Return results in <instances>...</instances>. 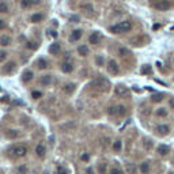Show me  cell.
Returning a JSON list of instances; mask_svg holds the SVG:
<instances>
[{"label":"cell","mask_w":174,"mask_h":174,"mask_svg":"<svg viewBox=\"0 0 174 174\" xmlns=\"http://www.w3.org/2000/svg\"><path fill=\"white\" fill-rule=\"evenodd\" d=\"M132 29V23L129 22V20H124V22H120L117 25H113L109 27V30L114 34H121V33H126L129 30Z\"/></svg>","instance_id":"cell-1"},{"label":"cell","mask_w":174,"mask_h":174,"mask_svg":"<svg viewBox=\"0 0 174 174\" xmlns=\"http://www.w3.org/2000/svg\"><path fill=\"white\" fill-rule=\"evenodd\" d=\"M8 151H10V154L12 155L14 158H23V156H26V154H27V148H26V145H22V144L12 145Z\"/></svg>","instance_id":"cell-2"},{"label":"cell","mask_w":174,"mask_h":174,"mask_svg":"<svg viewBox=\"0 0 174 174\" xmlns=\"http://www.w3.org/2000/svg\"><path fill=\"white\" fill-rule=\"evenodd\" d=\"M93 86H95L98 90H101V91H107L110 88L109 80L105 79V77H98V79H95V80L93 82Z\"/></svg>","instance_id":"cell-3"},{"label":"cell","mask_w":174,"mask_h":174,"mask_svg":"<svg viewBox=\"0 0 174 174\" xmlns=\"http://www.w3.org/2000/svg\"><path fill=\"white\" fill-rule=\"evenodd\" d=\"M126 112L125 106H112L107 109V113H109L110 116H124Z\"/></svg>","instance_id":"cell-4"},{"label":"cell","mask_w":174,"mask_h":174,"mask_svg":"<svg viewBox=\"0 0 174 174\" xmlns=\"http://www.w3.org/2000/svg\"><path fill=\"white\" fill-rule=\"evenodd\" d=\"M170 7H171V4L169 0H158V1L155 3V8L159 11H167Z\"/></svg>","instance_id":"cell-5"},{"label":"cell","mask_w":174,"mask_h":174,"mask_svg":"<svg viewBox=\"0 0 174 174\" xmlns=\"http://www.w3.org/2000/svg\"><path fill=\"white\" fill-rule=\"evenodd\" d=\"M107 71L112 75H117L120 72V67L116 60H109V63H107Z\"/></svg>","instance_id":"cell-6"},{"label":"cell","mask_w":174,"mask_h":174,"mask_svg":"<svg viewBox=\"0 0 174 174\" xmlns=\"http://www.w3.org/2000/svg\"><path fill=\"white\" fill-rule=\"evenodd\" d=\"M116 95L120 98H125L129 95V90L125 86H121V84H120V86L116 87Z\"/></svg>","instance_id":"cell-7"},{"label":"cell","mask_w":174,"mask_h":174,"mask_svg":"<svg viewBox=\"0 0 174 174\" xmlns=\"http://www.w3.org/2000/svg\"><path fill=\"white\" fill-rule=\"evenodd\" d=\"M15 68H16V64L14 61L6 63V64L1 67V72H3V74H6V75H8V74H11V72L15 71Z\"/></svg>","instance_id":"cell-8"},{"label":"cell","mask_w":174,"mask_h":174,"mask_svg":"<svg viewBox=\"0 0 174 174\" xmlns=\"http://www.w3.org/2000/svg\"><path fill=\"white\" fill-rule=\"evenodd\" d=\"M33 77H34V72H33L31 69H26V71L22 74L20 80H22V83H29V82L33 80Z\"/></svg>","instance_id":"cell-9"},{"label":"cell","mask_w":174,"mask_h":174,"mask_svg":"<svg viewBox=\"0 0 174 174\" xmlns=\"http://www.w3.org/2000/svg\"><path fill=\"white\" fill-rule=\"evenodd\" d=\"M82 36H83V30H80V29L72 30L71 36H69V41H71V42H76V41H79V39L82 38Z\"/></svg>","instance_id":"cell-10"},{"label":"cell","mask_w":174,"mask_h":174,"mask_svg":"<svg viewBox=\"0 0 174 174\" xmlns=\"http://www.w3.org/2000/svg\"><path fill=\"white\" fill-rule=\"evenodd\" d=\"M101 41V36H99V33L97 31H94L91 33L90 36H88V44H91V45H98Z\"/></svg>","instance_id":"cell-11"},{"label":"cell","mask_w":174,"mask_h":174,"mask_svg":"<svg viewBox=\"0 0 174 174\" xmlns=\"http://www.w3.org/2000/svg\"><path fill=\"white\" fill-rule=\"evenodd\" d=\"M75 67H74V63L72 61H64L61 65V71L64 72V74H71V72H74Z\"/></svg>","instance_id":"cell-12"},{"label":"cell","mask_w":174,"mask_h":174,"mask_svg":"<svg viewBox=\"0 0 174 174\" xmlns=\"http://www.w3.org/2000/svg\"><path fill=\"white\" fill-rule=\"evenodd\" d=\"M155 131H156V133L161 136H166L169 132H170V128H169V125H164V124H162V125H158L156 128H155Z\"/></svg>","instance_id":"cell-13"},{"label":"cell","mask_w":174,"mask_h":174,"mask_svg":"<svg viewBox=\"0 0 174 174\" xmlns=\"http://www.w3.org/2000/svg\"><path fill=\"white\" fill-rule=\"evenodd\" d=\"M60 52H61V46H60V44H57V42H55V44H52V45L49 46V53H50V55H60Z\"/></svg>","instance_id":"cell-14"},{"label":"cell","mask_w":174,"mask_h":174,"mask_svg":"<svg viewBox=\"0 0 174 174\" xmlns=\"http://www.w3.org/2000/svg\"><path fill=\"white\" fill-rule=\"evenodd\" d=\"M80 10L83 11L84 14H88V15H93L94 14V7L91 6L90 3H83L80 6Z\"/></svg>","instance_id":"cell-15"},{"label":"cell","mask_w":174,"mask_h":174,"mask_svg":"<svg viewBox=\"0 0 174 174\" xmlns=\"http://www.w3.org/2000/svg\"><path fill=\"white\" fill-rule=\"evenodd\" d=\"M37 3H39V0H20V7L22 8H30Z\"/></svg>","instance_id":"cell-16"},{"label":"cell","mask_w":174,"mask_h":174,"mask_svg":"<svg viewBox=\"0 0 174 174\" xmlns=\"http://www.w3.org/2000/svg\"><path fill=\"white\" fill-rule=\"evenodd\" d=\"M77 53H79V56H82V57H86V56H88V53H90V49H88L87 45H79L77 46Z\"/></svg>","instance_id":"cell-17"},{"label":"cell","mask_w":174,"mask_h":174,"mask_svg":"<svg viewBox=\"0 0 174 174\" xmlns=\"http://www.w3.org/2000/svg\"><path fill=\"white\" fill-rule=\"evenodd\" d=\"M12 39H11L10 36H0V46H10Z\"/></svg>","instance_id":"cell-18"},{"label":"cell","mask_w":174,"mask_h":174,"mask_svg":"<svg viewBox=\"0 0 174 174\" xmlns=\"http://www.w3.org/2000/svg\"><path fill=\"white\" fill-rule=\"evenodd\" d=\"M42 19H44V15L41 12H36L30 16V22L31 23H39V22H42Z\"/></svg>","instance_id":"cell-19"},{"label":"cell","mask_w":174,"mask_h":174,"mask_svg":"<svg viewBox=\"0 0 174 174\" xmlns=\"http://www.w3.org/2000/svg\"><path fill=\"white\" fill-rule=\"evenodd\" d=\"M36 154H37V156L38 158H44L45 156V154H46V150H45V147H44V144H38L36 147Z\"/></svg>","instance_id":"cell-20"},{"label":"cell","mask_w":174,"mask_h":174,"mask_svg":"<svg viewBox=\"0 0 174 174\" xmlns=\"http://www.w3.org/2000/svg\"><path fill=\"white\" fill-rule=\"evenodd\" d=\"M52 80H53L52 75H44V76L39 79V83H41L42 86H49V84L52 83Z\"/></svg>","instance_id":"cell-21"},{"label":"cell","mask_w":174,"mask_h":174,"mask_svg":"<svg viewBox=\"0 0 174 174\" xmlns=\"http://www.w3.org/2000/svg\"><path fill=\"white\" fill-rule=\"evenodd\" d=\"M75 88H76V84H74V83H68V84H65L64 86V88H63V91H64L67 95H69V94H72L75 91Z\"/></svg>","instance_id":"cell-22"},{"label":"cell","mask_w":174,"mask_h":174,"mask_svg":"<svg viewBox=\"0 0 174 174\" xmlns=\"http://www.w3.org/2000/svg\"><path fill=\"white\" fill-rule=\"evenodd\" d=\"M156 151H158L159 155H162V156H164V155L169 154V145H164V144H159L158 148H156Z\"/></svg>","instance_id":"cell-23"},{"label":"cell","mask_w":174,"mask_h":174,"mask_svg":"<svg viewBox=\"0 0 174 174\" xmlns=\"http://www.w3.org/2000/svg\"><path fill=\"white\" fill-rule=\"evenodd\" d=\"M123 150V142L120 140V139H117V140H114L113 142V151L114 152H120Z\"/></svg>","instance_id":"cell-24"},{"label":"cell","mask_w":174,"mask_h":174,"mask_svg":"<svg viewBox=\"0 0 174 174\" xmlns=\"http://www.w3.org/2000/svg\"><path fill=\"white\" fill-rule=\"evenodd\" d=\"M6 136L8 139H18L19 137V132H18L16 129H10V131H7Z\"/></svg>","instance_id":"cell-25"},{"label":"cell","mask_w":174,"mask_h":174,"mask_svg":"<svg viewBox=\"0 0 174 174\" xmlns=\"http://www.w3.org/2000/svg\"><path fill=\"white\" fill-rule=\"evenodd\" d=\"M36 65L38 69H45V68H48V61H46L45 58H39L38 61L36 63Z\"/></svg>","instance_id":"cell-26"},{"label":"cell","mask_w":174,"mask_h":174,"mask_svg":"<svg viewBox=\"0 0 174 174\" xmlns=\"http://www.w3.org/2000/svg\"><path fill=\"white\" fill-rule=\"evenodd\" d=\"M125 170L128 174H136V166L133 163H126L125 164Z\"/></svg>","instance_id":"cell-27"},{"label":"cell","mask_w":174,"mask_h":174,"mask_svg":"<svg viewBox=\"0 0 174 174\" xmlns=\"http://www.w3.org/2000/svg\"><path fill=\"white\" fill-rule=\"evenodd\" d=\"M10 11V8H8V4L6 3V1H0V14H7Z\"/></svg>","instance_id":"cell-28"},{"label":"cell","mask_w":174,"mask_h":174,"mask_svg":"<svg viewBox=\"0 0 174 174\" xmlns=\"http://www.w3.org/2000/svg\"><path fill=\"white\" fill-rule=\"evenodd\" d=\"M140 171H142L143 174H148V171H150V164H148V162H143V163L140 164Z\"/></svg>","instance_id":"cell-29"},{"label":"cell","mask_w":174,"mask_h":174,"mask_svg":"<svg viewBox=\"0 0 174 174\" xmlns=\"http://www.w3.org/2000/svg\"><path fill=\"white\" fill-rule=\"evenodd\" d=\"M56 174H68L67 167L63 166V164H58L57 167H56Z\"/></svg>","instance_id":"cell-30"},{"label":"cell","mask_w":174,"mask_h":174,"mask_svg":"<svg viewBox=\"0 0 174 174\" xmlns=\"http://www.w3.org/2000/svg\"><path fill=\"white\" fill-rule=\"evenodd\" d=\"M155 114H156L158 117H166L167 116V110L164 109V107H159V109L155 112Z\"/></svg>","instance_id":"cell-31"},{"label":"cell","mask_w":174,"mask_h":174,"mask_svg":"<svg viewBox=\"0 0 174 174\" xmlns=\"http://www.w3.org/2000/svg\"><path fill=\"white\" fill-rule=\"evenodd\" d=\"M163 99V94H154L151 97V101L152 102H161Z\"/></svg>","instance_id":"cell-32"},{"label":"cell","mask_w":174,"mask_h":174,"mask_svg":"<svg viewBox=\"0 0 174 174\" xmlns=\"http://www.w3.org/2000/svg\"><path fill=\"white\" fill-rule=\"evenodd\" d=\"M98 173L99 174H106V163H99L98 164Z\"/></svg>","instance_id":"cell-33"},{"label":"cell","mask_w":174,"mask_h":174,"mask_svg":"<svg viewBox=\"0 0 174 174\" xmlns=\"http://www.w3.org/2000/svg\"><path fill=\"white\" fill-rule=\"evenodd\" d=\"M95 63H97L98 67H103V65H105V58H103L102 56H97V58H95Z\"/></svg>","instance_id":"cell-34"},{"label":"cell","mask_w":174,"mask_h":174,"mask_svg":"<svg viewBox=\"0 0 174 174\" xmlns=\"http://www.w3.org/2000/svg\"><path fill=\"white\" fill-rule=\"evenodd\" d=\"M31 97L34 98V99H39V98H42V93L41 91L34 90V91H31Z\"/></svg>","instance_id":"cell-35"},{"label":"cell","mask_w":174,"mask_h":174,"mask_svg":"<svg viewBox=\"0 0 174 174\" xmlns=\"http://www.w3.org/2000/svg\"><path fill=\"white\" fill-rule=\"evenodd\" d=\"M27 173V166L26 164H20L18 167V174H26Z\"/></svg>","instance_id":"cell-36"},{"label":"cell","mask_w":174,"mask_h":174,"mask_svg":"<svg viewBox=\"0 0 174 174\" xmlns=\"http://www.w3.org/2000/svg\"><path fill=\"white\" fill-rule=\"evenodd\" d=\"M151 72H152V69L150 65H144V67L142 68V74H151Z\"/></svg>","instance_id":"cell-37"},{"label":"cell","mask_w":174,"mask_h":174,"mask_svg":"<svg viewBox=\"0 0 174 174\" xmlns=\"http://www.w3.org/2000/svg\"><path fill=\"white\" fill-rule=\"evenodd\" d=\"M7 55H8V53H7L6 50H0V63H3L4 60H6Z\"/></svg>","instance_id":"cell-38"},{"label":"cell","mask_w":174,"mask_h":174,"mask_svg":"<svg viewBox=\"0 0 174 174\" xmlns=\"http://www.w3.org/2000/svg\"><path fill=\"white\" fill-rule=\"evenodd\" d=\"M109 174H124V171L121 170V169H118V167H113L112 170H110Z\"/></svg>","instance_id":"cell-39"},{"label":"cell","mask_w":174,"mask_h":174,"mask_svg":"<svg viewBox=\"0 0 174 174\" xmlns=\"http://www.w3.org/2000/svg\"><path fill=\"white\" fill-rule=\"evenodd\" d=\"M118 53L121 56H126V55H129V50H128V49H125V48H120L118 49Z\"/></svg>","instance_id":"cell-40"},{"label":"cell","mask_w":174,"mask_h":174,"mask_svg":"<svg viewBox=\"0 0 174 174\" xmlns=\"http://www.w3.org/2000/svg\"><path fill=\"white\" fill-rule=\"evenodd\" d=\"M144 147H145L147 150H151V147H152L151 140H147V139H145V140H144Z\"/></svg>","instance_id":"cell-41"},{"label":"cell","mask_w":174,"mask_h":174,"mask_svg":"<svg viewBox=\"0 0 174 174\" xmlns=\"http://www.w3.org/2000/svg\"><path fill=\"white\" fill-rule=\"evenodd\" d=\"M80 159H82L83 162H88V161H90V155H88V154H83V155L80 156Z\"/></svg>","instance_id":"cell-42"},{"label":"cell","mask_w":174,"mask_h":174,"mask_svg":"<svg viewBox=\"0 0 174 174\" xmlns=\"http://www.w3.org/2000/svg\"><path fill=\"white\" fill-rule=\"evenodd\" d=\"M7 27V23H6V20H3V19H0V30H4Z\"/></svg>","instance_id":"cell-43"},{"label":"cell","mask_w":174,"mask_h":174,"mask_svg":"<svg viewBox=\"0 0 174 174\" xmlns=\"http://www.w3.org/2000/svg\"><path fill=\"white\" fill-rule=\"evenodd\" d=\"M71 22L72 23H77V22H79V16H71Z\"/></svg>","instance_id":"cell-44"},{"label":"cell","mask_w":174,"mask_h":174,"mask_svg":"<svg viewBox=\"0 0 174 174\" xmlns=\"http://www.w3.org/2000/svg\"><path fill=\"white\" fill-rule=\"evenodd\" d=\"M169 105H170L171 109H174V98H170V101H169Z\"/></svg>","instance_id":"cell-45"},{"label":"cell","mask_w":174,"mask_h":174,"mask_svg":"<svg viewBox=\"0 0 174 174\" xmlns=\"http://www.w3.org/2000/svg\"><path fill=\"white\" fill-rule=\"evenodd\" d=\"M86 173L87 174H94V170L91 167H88V169H86Z\"/></svg>","instance_id":"cell-46"},{"label":"cell","mask_w":174,"mask_h":174,"mask_svg":"<svg viewBox=\"0 0 174 174\" xmlns=\"http://www.w3.org/2000/svg\"><path fill=\"white\" fill-rule=\"evenodd\" d=\"M159 27H161V26H159V25H154V30H158Z\"/></svg>","instance_id":"cell-47"},{"label":"cell","mask_w":174,"mask_h":174,"mask_svg":"<svg viewBox=\"0 0 174 174\" xmlns=\"http://www.w3.org/2000/svg\"><path fill=\"white\" fill-rule=\"evenodd\" d=\"M170 174H174V173H170Z\"/></svg>","instance_id":"cell-48"},{"label":"cell","mask_w":174,"mask_h":174,"mask_svg":"<svg viewBox=\"0 0 174 174\" xmlns=\"http://www.w3.org/2000/svg\"><path fill=\"white\" fill-rule=\"evenodd\" d=\"M173 30H174V27H173Z\"/></svg>","instance_id":"cell-49"}]
</instances>
